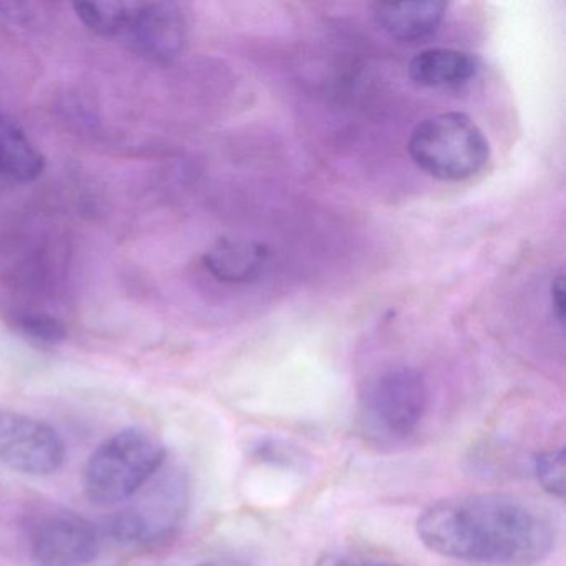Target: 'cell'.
<instances>
[{
    "label": "cell",
    "instance_id": "cell-1",
    "mask_svg": "<svg viewBox=\"0 0 566 566\" xmlns=\"http://www.w3.org/2000/svg\"><path fill=\"white\" fill-rule=\"evenodd\" d=\"M420 542L447 558L495 566H533L555 548L552 518L505 495L440 500L417 520Z\"/></svg>",
    "mask_w": 566,
    "mask_h": 566
},
{
    "label": "cell",
    "instance_id": "cell-2",
    "mask_svg": "<svg viewBox=\"0 0 566 566\" xmlns=\"http://www.w3.org/2000/svg\"><path fill=\"white\" fill-rule=\"evenodd\" d=\"M167 462V449L150 430L127 427L105 439L88 457L84 492L98 506H114L137 495Z\"/></svg>",
    "mask_w": 566,
    "mask_h": 566
},
{
    "label": "cell",
    "instance_id": "cell-3",
    "mask_svg": "<svg viewBox=\"0 0 566 566\" xmlns=\"http://www.w3.org/2000/svg\"><path fill=\"white\" fill-rule=\"evenodd\" d=\"M413 164L442 181L475 177L489 164L490 147L479 125L460 112L426 118L407 144Z\"/></svg>",
    "mask_w": 566,
    "mask_h": 566
},
{
    "label": "cell",
    "instance_id": "cell-4",
    "mask_svg": "<svg viewBox=\"0 0 566 566\" xmlns=\"http://www.w3.org/2000/svg\"><path fill=\"white\" fill-rule=\"evenodd\" d=\"M429 406L422 374L396 369L380 374L360 394L359 423L376 443H399L416 432Z\"/></svg>",
    "mask_w": 566,
    "mask_h": 566
},
{
    "label": "cell",
    "instance_id": "cell-5",
    "mask_svg": "<svg viewBox=\"0 0 566 566\" xmlns=\"http://www.w3.org/2000/svg\"><path fill=\"white\" fill-rule=\"evenodd\" d=\"M164 470V469H161ZM155 476V485L111 516L107 530L117 542L150 545L170 536L187 513L188 482L184 473L171 472Z\"/></svg>",
    "mask_w": 566,
    "mask_h": 566
},
{
    "label": "cell",
    "instance_id": "cell-6",
    "mask_svg": "<svg viewBox=\"0 0 566 566\" xmlns=\"http://www.w3.org/2000/svg\"><path fill=\"white\" fill-rule=\"evenodd\" d=\"M101 545L97 526L72 510H41L29 525V548L38 566H88Z\"/></svg>",
    "mask_w": 566,
    "mask_h": 566
},
{
    "label": "cell",
    "instance_id": "cell-7",
    "mask_svg": "<svg viewBox=\"0 0 566 566\" xmlns=\"http://www.w3.org/2000/svg\"><path fill=\"white\" fill-rule=\"evenodd\" d=\"M67 459L61 433L28 413L0 409V463L32 476L54 475Z\"/></svg>",
    "mask_w": 566,
    "mask_h": 566
},
{
    "label": "cell",
    "instance_id": "cell-8",
    "mask_svg": "<svg viewBox=\"0 0 566 566\" xmlns=\"http://www.w3.org/2000/svg\"><path fill=\"white\" fill-rule=\"evenodd\" d=\"M117 39L148 61L170 64L187 49V18L174 2H125Z\"/></svg>",
    "mask_w": 566,
    "mask_h": 566
},
{
    "label": "cell",
    "instance_id": "cell-9",
    "mask_svg": "<svg viewBox=\"0 0 566 566\" xmlns=\"http://www.w3.org/2000/svg\"><path fill=\"white\" fill-rule=\"evenodd\" d=\"M270 261L263 243L244 238H220L205 253V270L227 284H248L260 280Z\"/></svg>",
    "mask_w": 566,
    "mask_h": 566
},
{
    "label": "cell",
    "instance_id": "cell-10",
    "mask_svg": "<svg viewBox=\"0 0 566 566\" xmlns=\"http://www.w3.org/2000/svg\"><path fill=\"white\" fill-rule=\"evenodd\" d=\"M446 2H379L374 6V19L389 38L400 42H417L430 38L446 18Z\"/></svg>",
    "mask_w": 566,
    "mask_h": 566
},
{
    "label": "cell",
    "instance_id": "cell-11",
    "mask_svg": "<svg viewBox=\"0 0 566 566\" xmlns=\"http://www.w3.org/2000/svg\"><path fill=\"white\" fill-rule=\"evenodd\" d=\"M479 61L453 49H427L409 64V77L423 88H459L479 74Z\"/></svg>",
    "mask_w": 566,
    "mask_h": 566
},
{
    "label": "cell",
    "instance_id": "cell-12",
    "mask_svg": "<svg viewBox=\"0 0 566 566\" xmlns=\"http://www.w3.org/2000/svg\"><path fill=\"white\" fill-rule=\"evenodd\" d=\"M44 170V155L12 118L0 114V178L32 184Z\"/></svg>",
    "mask_w": 566,
    "mask_h": 566
},
{
    "label": "cell",
    "instance_id": "cell-13",
    "mask_svg": "<svg viewBox=\"0 0 566 566\" xmlns=\"http://www.w3.org/2000/svg\"><path fill=\"white\" fill-rule=\"evenodd\" d=\"M19 336L41 347H54L64 343L67 329L57 317L45 313H22L12 321Z\"/></svg>",
    "mask_w": 566,
    "mask_h": 566
},
{
    "label": "cell",
    "instance_id": "cell-14",
    "mask_svg": "<svg viewBox=\"0 0 566 566\" xmlns=\"http://www.w3.org/2000/svg\"><path fill=\"white\" fill-rule=\"evenodd\" d=\"M535 473L539 485L549 495L563 499L566 489L565 450L556 449L539 453L535 459Z\"/></svg>",
    "mask_w": 566,
    "mask_h": 566
},
{
    "label": "cell",
    "instance_id": "cell-15",
    "mask_svg": "<svg viewBox=\"0 0 566 566\" xmlns=\"http://www.w3.org/2000/svg\"><path fill=\"white\" fill-rule=\"evenodd\" d=\"M316 566H406L392 559L374 558V556L357 555V553H324Z\"/></svg>",
    "mask_w": 566,
    "mask_h": 566
},
{
    "label": "cell",
    "instance_id": "cell-16",
    "mask_svg": "<svg viewBox=\"0 0 566 566\" xmlns=\"http://www.w3.org/2000/svg\"><path fill=\"white\" fill-rule=\"evenodd\" d=\"M549 300H552V310L555 314L556 321L559 324L565 323V276L558 274L553 280L552 287H549Z\"/></svg>",
    "mask_w": 566,
    "mask_h": 566
},
{
    "label": "cell",
    "instance_id": "cell-17",
    "mask_svg": "<svg viewBox=\"0 0 566 566\" xmlns=\"http://www.w3.org/2000/svg\"><path fill=\"white\" fill-rule=\"evenodd\" d=\"M197 566H247L240 559L234 558H214L208 559V562L200 563Z\"/></svg>",
    "mask_w": 566,
    "mask_h": 566
}]
</instances>
